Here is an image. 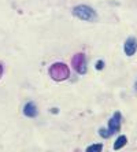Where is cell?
Segmentation results:
<instances>
[{
	"mask_svg": "<svg viewBox=\"0 0 137 152\" xmlns=\"http://www.w3.org/2000/svg\"><path fill=\"white\" fill-rule=\"evenodd\" d=\"M48 74L53 81H64V80L70 77V69L63 62H55V63L49 66Z\"/></svg>",
	"mask_w": 137,
	"mask_h": 152,
	"instance_id": "6da1fadb",
	"label": "cell"
},
{
	"mask_svg": "<svg viewBox=\"0 0 137 152\" xmlns=\"http://www.w3.org/2000/svg\"><path fill=\"white\" fill-rule=\"evenodd\" d=\"M73 15L81 21L85 22H95L97 19V14L96 11L91 7V6H86V4H78L75 7H73L71 10Z\"/></svg>",
	"mask_w": 137,
	"mask_h": 152,
	"instance_id": "7a4b0ae2",
	"label": "cell"
},
{
	"mask_svg": "<svg viewBox=\"0 0 137 152\" xmlns=\"http://www.w3.org/2000/svg\"><path fill=\"white\" fill-rule=\"evenodd\" d=\"M71 66L78 74H86L88 69H86V58H85L84 53H75L71 59Z\"/></svg>",
	"mask_w": 137,
	"mask_h": 152,
	"instance_id": "3957f363",
	"label": "cell"
},
{
	"mask_svg": "<svg viewBox=\"0 0 137 152\" xmlns=\"http://www.w3.org/2000/svg\"><path fill=\"white\" fill-rule=\"evenodd\" d=\"M121 125H122V114H121L119 111H115L113 117L110 118L108 127H107L110 130V133H111V136L118 133V132H121Z\"/></svg>",
	"mask_w": 137,
	"mask_h": 152,
	"instance_id": "277c9868",
	"label": "cell"
},
{
	"mask_svg": "<svg viewBox=\"0 0 137 152\" xmlns=\"http://www.w3.org/2000/svg\"><path fill=\"white\" fill-rule=\"evenodd\" d=\"M123 51L126 56H133L137 52V39L136 37H127L123 44Z\"/></svg>",
	"mask_w": 137,
	"mask_h": 152,
	"instance_id": "5b68a950",
	"label": "cell"
},
{
	"mask_svg": "<svg viewBox=\"0 0 137 152\" xmlns=\"http://www.w3.org/2000/svg\"><path fill=\"white\" fill-rule=\"evenodd\" d=\"M39 114V110H37V106H36L33 102H28L23 106V115L28 118H36Z\"/></svg>",
	"mask_w": 137,
	"mask_h": 152,
	"instance_id": "8992f818",
	"label": "cell"
},
{
	"mask_svg": "<svg viewBox=\"0 0 137 152\" xmlns=\"http://www.w3.org/2000/svg\"><path fill=\"white\" fill-rule=\"evenodd\" d=\"M127 144V137L125 134H121L119 137L115 140V142H114V147L113 148L115 149V151H118V149H121V148H123L125 145Z\"/></svg>",
	"mask_w": 137,
	"mask_h": 152,
	"instance_id": "52a82bcc",
	"label": "cell"
},
{
	"mask_svg": "<svg viewBox=\"0 0 137 152\" xmlns=\"http://www.w3.org/2000/svg\"><path fill=\"white\" fill-rule=\"evenodd\" d=\"M103 149V144H92V145H89V147H86V149L85 151L86 152H100Z\"/></svg>",
	"mask_w": 137,
	"mask_h": 152,
	"instance_id": "ba28073f",
	"label": "cell"
},
{
	"mask_svg": "<svg viewBox=\"0 0 137 152\" xmlns=\"http://www.w3.org/2000/svg\"><path fill=\"white\" fill-rule=\"evenodd\" d=\"M99 136H100V137H103V138H108V137H111V133H110L108 129L100 127V129H99Z\"/></svg>",
	"mask_w": 137,
	"mask_h": 152,
	"instance_id": "9c48e42d",
	"label": "cell"
},
{
	"mask_svg": "<svg viewBox=\"0 0 137 152\" xmlns=\"http://www.w3.org/2000/svg\"><path fill=\"white\" fill-rule=\"evenodd\" d=\"M104 60H102V59H99L97 60V62H96V63H95V69H96V70H99V71H100V70H103V69H104Z\"/></svg>",
	"mask_w": 137,
	"mask_h": 152,
	"instance_id": "30bf717a",
	"label": "cell"
},
{
	"mask_svg": "<svg viewBox=\"0 0 137 152\" xmlns=\"http://www.w3.org/2000/svg\"><path fill=\"white\" fill-rule=\"evenodd\" d=\"M3 71H4V67H3V64L0 63V78L3 77Z\"/></svg>",
	"mask_w": 137,
	"mask_h": 152,
	"instance_id": "8fae6325",
	"label": "cell"
},
{
	"mask_svg": "<svg viewBox=\"0 0 137 152\" xmlns=\"http://www.w3.org/2000/svg\"><path fill=\"white\" fill-rule=\"evenodd\" d=\"M51 113H52V114H56V113H59V110H58L56 107H53V108H51Z\"/></svg>",
	"mask_w": 137,
	"mask_h": 152,
	"instance_id": "7c38bea8",
	"label": "cell"
},
{
	"mask_svg": "<svg viewBox=\"0 0 137 152\" xmlns=\"http://www.w3.org/2000/svg\"><path fill=\"white\" fill-rule=\"evenodd\" d=\"M134 89L137 91V81H136V84H134Z\"/></svg>",
	"mask_w": 137,
	"mask_h": 152,
	"instance_id": "4fadbf2b",
	"label": "cell"
}]
</instances>
